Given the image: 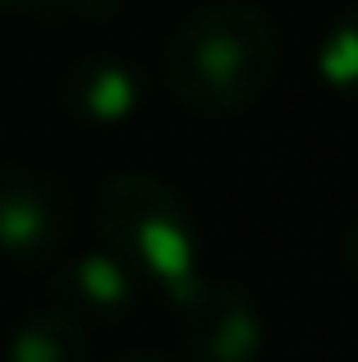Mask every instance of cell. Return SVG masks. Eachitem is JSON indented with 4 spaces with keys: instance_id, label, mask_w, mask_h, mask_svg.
<instances>
[{
    "instance_id": "cell-1",
    "label": "cell",
    "mask_w": 358,
    "mask_h": 362,
    "mask_svg": "<svg viewBox=\"0 0 358 362\" xmlns=\"http://www.w3.org/2000/svg\"><path fill=\"white\" fill-rule=\"evenodd\" d=\"M166 88L193 115H243L280 74L276 18L253 0H212L171 33L161 55Z\"/></svg>"
},
{
    "instance_id": "cell-2",
    "label": "cell",
    "mask_w": 358,
    "mask_h": 362,
    "mask_svg": "<svg viewBox=\"0 0 358 362\" xmlns=\"http://www.w3.org/2000/svg\"><path fill=\"white\" fill-rule=\"evenodd\" d=\"M97 234L106 252H115L134 271L138 284H152L171 303L188 298L207 280L193 211L156 175L143 170L110 175L97 193Z\"/></svg>"
},
{
    "instance_id": "cell-3",
    "label": "cell",
    "mask_w": 358,
    "mask_h": 362,
    "mask_svg": "<svg viewBox=\"0 0 358 362\" xmlns=\"http://www.w3.org/2000/svg\"><path fill=\"white\" fill-rule=\"evenodd\" d=\"M179 308V339L188 362H258L267 344L258 303L230 280H202Z\"/></svg>"
},
{
    "instance_id": "cell-4",
    "label": "cell",
    "mask_w": 358,
    "mask_h": 362,
    "mask_svg": "<svg viewBox=\"0 0 358 362\" xmlns=\"http://www.w3.org/2000/svg\"><path fill=\"white\" fill-rule=\"evenodd\" d=\"M69 230V197L55 179L37 170H5L0 175V252L18 262L51 257Z\"/></svg>"
},
{
    "instance_id": "cell-5",
    "label": "cell",
    "mask_w": 358,
    "mask_h": 362,
    "mask_svg": "<svg viewBox=\"0 0 358 362\" xmlns=\"http://www.w3.org/2000/svg\"><path fill=\"white\" fill-rule=\"evenodd\" d=\"M138 303V280L115 252H79L55 280V308L69 312L74 321H120Z\"/></svg>"
},
{
    "instance_id": "cell-6",
    "label": "cell",
    "mask_w": 358,
    "mask_h": 362,
    "mask_svg": "<svg viewBox=\"0 0 358 362\" xmlns=\"http://www.w3.org/2000/svg\"><path fill=\"white\" fill-rule=\"evenodd\" d=\"M143 83L120 55H88L64 74V106L88 124H120L138 110Z\"/></svg>"
},
{
    "instance_id": "cell-7",
    "label": "cell",
    "mask_w": 358,
    "mask_h": 362,
    "mask_svg": "<svg viewBox=\"0 0 358 362\" xmlns=\"http://www.w3.org/2000/svg\"><path fill=\"white\" fill-rule=\"evenodd\" d=\"M9 362H92L88 358V330L60 308L37 312V317H28L14 330Z\"/></svg>"
},
{
    "instance_id": "cell-8",
    "label": "cell",
    "mask_w": 358,
    "mask_h": 362,
    "mask_svg": "<svg viewBox=\"0 0 358 362\" xmlns=\"http://www.w3.org/2000/svg\"><path fill=\"white\" fill-rule=\"evenodd\" d=\"M317 78L326 83V92L358 101V5L340 9L326 23L317 42Z\"/></svg>"
},
{
    "instance_id": "cell-9",
    "label": "cell",
    "mask_w": 358,
    "mask_h": 362,
    "mask_svg": "<svg viewBox=\"0 0 358 362\" xmlns=\"http://www.w3.org/2000/svg\"><path fill=\"white\" fill-rule=\"evenodd\" d=\"M345 266H350V275L358 280V216L345 225Z\"/></svg>"
},
{
    "instance_id": "cell-10",
    "label": "cell",
    "mask_w": 358,
    "mask_h": 362,
    "mask_svg": "<svg viewBox=\"0 0 358 362\" xmlns=\"http://www.w3.org/2000/svg\"><path fill=\"white\" fill-rule=\"evenodd\" d=\"M110 362H175V358L152 354V349H134V354H120V358H110Z\"/></svg>"
},
{
    "instance_id": "cell-11",
    "label": "cell",
    "mask_w": 358,
    "mask_h": 362,
    "mask_svg": "<svg viewBox=\"0 0 358 362\" xmlns=\"http://www.w3.org/2000/svg\"><path fill=\"white\" fill-rule=\"evenodd\" d=\"M9 5H23V0H0V9H9Z\"/></svg>"
}]
</instances>
